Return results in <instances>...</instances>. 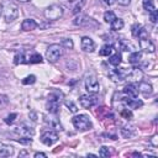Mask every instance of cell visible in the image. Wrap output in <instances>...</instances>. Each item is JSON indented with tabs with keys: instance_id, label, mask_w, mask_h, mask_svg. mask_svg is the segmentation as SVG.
I'll return each mask as SVG.
<instances>
[{
	"instance_id": "obj_1",
	"label": "cell",
	"mask_w": 158,
	"mask_h": 158,
	"mask_svg": "<svg viewBox=\"0 0 158 158\" xmlns=\"http://www.w3.org/2000/svg\"><path fill=\"white\" fill-rule=\"evenodd\" d=\"M62 99H63V93L62 91L53 90L52 93H49L48 100H47V104H46V107H47L49 114L56 115L59 111V106H60Z\"/></svg>"
},
{
	"instance_id": "obj_2",
	"label": "cell",
	"mask_w": 158,
	"mask_h": 158,
	"mask_svg": "<svg viewBox=\"0 0 158 158\" xmlns=\"http://www.w3.org/2000/svg\"><path fill=\"white\" fill-rule=\"evenodd\" d=\"M72 122H73L74 127H75L78 131H81V132L88 131V130H90V128L93 127V123H91L89 116L85 115V114H80V115L74 116V117L72 118Z\"/></svg>"
},
{
	"instance_id": "obj_3",
	"label": "cell",
	"mask_w": 158,
	"mask_h": 158,
	"mask_svg": "<svg viewBox=\"0 0 158 158\" xmlns=\"http://www.w3.org/2000/svg\"><path fill=\"white\" fill-rule=\"evenodd\" d=\"M136 38H138L139 47H141V49H143L144 52L153 53V52L156 51V46H154V44H153V42L149 40L148 33H147V31H146V28H144V27L141 30V32L138 33V36H137Z\"/></svg>"
},
{
	"instance_id": "obj_4",
	"label": "cell",
	"mask_w": 158,
	"mask_h": 158,
	"mask_svg": "<svg viewBox=\"0 0 158 158\" xmlns=\"http://www.w3.org/2000/svg\"><path fill=\"white\" fill-rule=\"evenodd\" d=\"M63 54V48L60 44H51L46 51V59L49 63H56Z\"/></svg>"
},
{
	"instance_id": "obj_5",
	"label": "cell",
	"mask_w": 158,
	"mask_h": 158,
	"mask_svg": "<svg viewBox=\"0 0 158 158\" xmlns=\"http://www.w3.org/2000/svg\"><path fill=\"white\" fill-rule=\"evenodd\" d=\"M63 7L60 6V5H51V6H48L46 10H44V12H43V15H44V17L47 19V20H49V21H56V20H59L62 16H63Z\"/></svg>"
},
{
	"instance_id": "obj_6",
	"label": "cell",
	"mask_w": 158,
	"mask_h": 158,
	"mask_svg": "<svg viewBox=\"0 0 158 158\" xmlns=\"http://www.w3.org/2000/svg\"><path fill=\"white\" fill-rule=\"evenodd\" d=\"M130 72V68H117V69H111L109 72V78L115 81V83H122L126 80V77Z\"/></svg>"
},
{
	"instance_id": "obj_7",
	"label": "cell",
	"mask_w": 158,
	"mask_h": 158,
	"mask_svg": "<svg viewBox=\"0 0 158 158\" xmlns=\"http://www.w3.org/2000/svg\"><path fill=\"white\" fill-rule=\"evenodd\" d=\"M19 16V7L15 4H6L4 7V19L6 22H12Z\"/></svg>"
},
{
	"instance_id": "obj_8",
	"label": "cell",
	"mask_w": 158,
	"mask_h": 158,
	"mask_svg": "<svg viewBox=\"0 0 158 158\" xmlns=\"http://www.w3.org/2000/svg\"><path fill=\"white\" fill-rule=\"evenodd\" d=\"M99 102V99L95 94H85V95H81L79 98V104L84 107V109H90L93 106H95L96 104Z\"/></svg>"
},
{
	"instance_id": "obj_9",
	"label": "cell",
	"mask_w": 158,
	"mask_h": 158,
	"mask_svg": "<svg viewBox=\"0 0 158 158\" xmlns=\"http://www.w3.org/2000/svg\"><path fill=\"white\" fill-rule=\"evenodd\" d=\"M85 88H86V90H88L90 94H96V93H99L100 85H99V81H98V79H96L95 75L89 74V75L85 77Z\"/></svg>"
},
{
	"instance_id": "obj_10",
	"label": "cell",
	"mask_w": 158,
	"mask_h": 158,
	"mask_svg": "<svg viewBox=\"0 0 158 158\" xmlns=\"http://www.w3.org/2000/svg\"><path fill=\"white\" fill-rule=\"evenodd\" d=\"M15 133H17L20 137H32L35 135V128L23 122L20 126L15 127Z\"/></svg>"
},
{
	"instance_id": "obj_11",
	"label": "cell",
	"mask_w": 158,
	"mask_h": 158,
	"mask_svg": "<svg viewBox=\"0 0 158 158\" xmlns=\"http://www.w3.org/2000/svg\"><path fill=\"white\" fill-rule=\"evenodd\" d=\"M58 141V135L56 131H46L41 136V142L46 146H52Z\"/></svg>"
},
{
	"instance_id": "obj_12",
	"label": "cell",
	"mask_w": 158,
	"mask_h": 158,
	"mask_svg": "<svg viewBox=\"0 0 158 158\" xmlns=\"http://www.w3.org/2000/svg\"><path fill=\"white\" fill-rule=\"evenodd\" d=\"M142 78H143V72L139 68H130L126 80H128L131 83H139V81H142Z\"/></svg>"
},
{
	"instance_id": "obj_13",
	"label": "cell",
	"mask_w": 158,
	"mask_h": 158,
	"mask_svg": "<svg viewBox=\"0 0 158 158\" xmlns=\"http://www.w3.org/2000/svg\"><path fill=\"white\" fill-rule=\"evenodd\" d=\"M80 47H81V49L84 52L91 53L95 49V43H94V41L90 37H83L81 38V42H80Z\"/></svg>"
},
{
	"instance_id": "obj_14",
	"label": "cell",
	"mask_w": 158,
	"mask_h": 158,
	"mask_svg": "<svg viewBox=\"0 0 158 158\" xmlns=\"http://www.w3.org/2000/svg\"><path fill=\"white\" fill-rule=\"evenodd\" d=\"M138 86L135 84V83H130L128 85H126L123 88V94L126 96H130V98H137L138 96Z\"/></svg>"
},
{
	"instance_id": "obj_15",
	"label": "cell",
	"mask_w": 158,
	"mask_h": 158,
	"mask_svg": "<svg viewBox=\"0 0 158 158\" xmlns=\"http://www.w3.org/2000/svg\"><path fill=\"white\" fill-rule=\"evenodd\" d=\"M123 104L130 109H138V107H141L143 105V102L141 100H138L136 98H130V96H125L123 98Z\"/></svg>"
},
{
	"instance_id": "obj_16",
	"label": "cell",
	"mask_w": 158,
	"mask_h": 158,
	"mask_svg": "<svg viewBox=\"0 0 158 158\" xmlns=\"http://www.w3.org/2000/svg\"><path fill=\"white\" fill-rule=\"evenodd\" d=\"M37 27V22L35 21V20H32V19H26V20H23L22 21V23H21V28H22V31H32V30H35Z\"/></svg>"
},
{
	"instance_id": "obj_17",
	"label": "cell",
	"mask_w": 158,
	"mask_h": 158,
	"mask_svg": "<svg viewBox=\"0 0 158 158\" xmlns=\"http://www.w3.org/2000/svg\"><path fill=\"white\" fill-rule=\"evenodd\" d=\"M14 154V147L0 142V157H10Z\"/></svg>"
},
{
	"instance_id": "obj_18",
	"label": "cell",
	"mask_w": 158,
	"mask_h": 158,
	"mask_svg": "<svg viewBox=\"0 0 158 158\" xmlns=\"http://www.w3.org/2000/svg\"><path fill=\"white\" fill-rule=\"evenodd\" d=\"M138 91L143 94V96H148L152 94V85L148 84V83H143V81H139V86H138Z\"/></svg>"
},
{
	"instance_id": "obj_19",
	"label": "cell",
	"mask_w": 158,
	"mask_h": 158,
	"mask_svg": "<svg viewBox=\"0 0 158 158\" xmlns=\"http://www.w3.org/2000/svg\"><path fill=\"white\" fill-rule=\"evenodd\" d=\"M90 21H91L90 17H88V16H85V15H79V16H77V17L73 20V23H74L75 26H84V25H88Z\"/></svg>"
},
{
	"instance_id": "obj_20",
	"label": "cell",
	"mask_w": 158,
	"mask_h": 158,
	"mask_svg": "<svg viewBox=\"0 0 158 158\" xmlns=\"http://www.w3.org/2000/svg\"><path fill=\"white\" fill-rule=\"evenodd\" d=\"M142 59V53L141 52H137V51H133L130 56H128V63L131 64H138Z\"/></svg>"
},
{
	"instance_id": "obj_21",
	"label": "cell",
	"mask_w": 158,
	"mask_h": 158,
	"mask_svg": "<svg viewBox=\"0 0 158 158\" xmlns=\"http://www.w3.org/2000/svg\"><path fill=\"white\" fill-rule=\"evenodd\" d=\"M44 121L52 127V128H54V130H62V126H60V123H59V121H58V118H56V117H48V116H44Z\"/></svg>"
},
{
	"instance_id": "obj_22",
	"label": "cell",
	"mask_w": 158,
	"mask_h": 158,
	"mask_svg": "<svg viewBox=\"0 0 158 158\" xmlns=\"http://www.w3.org/2000/svg\"><path fill=\"white\" fill-rule=\"evenodd\" d=\"M110 25H111V30H114V31H118V30H122V28H123L125 22H123V20H122V19L116 17V19H115Z\"/></svg>"
},
{
	"instance_id": "obj_23",
	"label": "cell",
	"mask_w": 158,
	"mask_h": 158,
	"mask_svg": "<svg viewBox=\"0 0 158 158\" xmlns=\"http://www.w3.org/2000/svg\"><path fill=\"white\" fill-rule=\"evenodd\" d=\"M28 59H30V56L25 54V53H17L15 56V64H22V63H28Z\"/></svg>"
},
{
	"instance_id": "obj_24",
	"label": "cell",
	"mask_w": 158,
	"mask_h": 158,
	"mask_svg": "<svg viewBox=\"0 0 158 158\" xmlns=\"http://www.w3.org/2000/svg\"><path fill=\"white\" fill-rule=\"evenodd\" d=\"M118 46H120V48H121L122 51H132V52H133V49H135V46H133L131 42L126 41V40L118 41Z\"/></svg>"
},
{
	"instance_id": "obj_25",
	"label": "cell",
	"mask_w": 158,
	"mask_h": 158,
	"mask_svg": "<svg viewBox=\"0 0 158 158\" xmlns=\"http://www.w3.org/2000/svg\"><path fill=\"white\" fill-rule=\"evenodd\" d=\"M112 49H114L112 44H104V46L101 47V49H100L99 54H100V56H102V57H109V56L112 53Z\"/></svg>"
},
{
	"instance_id": "obj_26",
	"label": "cell",
	"mask_w": 158,
	"mask_h": 158,
	"mask_svg": "<svg viewBox=\"0 0 158 158\" xmlns=\"http://www.w3.org/2000/svg\"><path fill=\"white\" fill-rule=\"evenodd\" d=\"M121 135L125 138H131L136 135V131L133 127H123V128H121Z\"/></svg>"
},
{
	"instance_id": "obj_27",
	"label": "cell",
	"mask_w": 158,
	"mask_h": 158,
	"mask_svg": "<svg viewBox=\"0 0 158 158\" xmlns=\"http://www.w3.org/2000/svg\"><path fill=\"white\" fill-rule=\"evenodd\" d=\"M109 63H110L111 65H115V67L120 65V63H121V54H120V53H115V54L110 56Z\"/></svg>"
},
{
	"instance_id": "obj_28",
	"label": "cell",
	"mask_w": 158,
	"mask_h": 158,
	"mask_svg": "<svg viewBox=\"0 0 158 158\" xmlns=\"http://www.w3.org/2000/svg\"><path fill=\"white\" fill-rule=\"evenodd\" d=\"M120 115L123 118H126V120H130L132 117V112H131V110H128V107L126 105L122 106V107H120Z\"/></svg>"
},
{
	"instance_id": "obj_29",
	"label": "cell",
	"mask_w": 158,
	"mask_h": 158,
	"mask_svg": "<svg viewBox=\"0 0 158 158\" xmlns=\"http://www.w3.org/2000/svg\"><path fill=\"white\" fill-rule=\"evenodd\" d=\"M115 19H116V15H115V12H112V11H106V12L104 14V20H105V22H107V23H111Z\"/></svg>"
},
{
	"instance_id": "obj_30",
	"label": "cell",
	"mask_w": 158,
	"mask_h": 158,
	"mask_svg": "<svg viewBox=\"0 0 158 158\" xmlns=\"http://www.w3.org/2000/svg\"><path fill=\"white\" fill-rule=\"evenodd\" d=\"M143 7H144V10H147L148 12H151V11H153V10L156 9L153 0H143Z\"/></svg>"
},
{
	"instance_id": "obj_31",
	"label": "cell",
	"mask_w": 158,
	"mask_h": 158,
	"mask_svg": "<svg viewBox=\"0 0 158 158\" xmlns=\"http://www.w3.org/2000/svg\"><path fill=\"white\" fill-rule=\"evenodd\" d=\"M41 62H42V57H41V54H38V53H33V54L30 56L28 63L33 64V63H41Z\"/></svg>"
},
{
	"instance_id": "obj_32",
	"label": "cell",
	"mask_w": 158,
	"mask_h": 158,
	"mask_svg": "<svg viewBox=\"0 0 158 158\" xmlns=\"http://www.w3.org/2000/svg\"><path fill=\"white\" fill-rule=\"evenodd\" d=\"M65 106L68 107V110H69L70 112H77V111H78L77 105H75L72 100H65Z\"/></svg>"
},
{
	"instance_id": "obj_33",
	"label": "cell",
	"mask_w": 158,
	"mask_h": 158,
	"mask_svg": "<svg viewBox=\"0 0 158 158\" xmlns=\"http://www.w3.org/2000/svg\"><path fill=\"white\" fill-rule=\"evenodd\" d=\"M99 156H100V157H109V156H111V152H110L109 147H105V146L100 147V149H99Z\"/></svg>"
},
{
	"instance_id": "obj_34",
	"label": "cell",
	"mask_w": 158,
	"mask_h": 158,
	"mask_svg": "<svg viewBox=\"0 0 158 158\" xmlns=\"http://www.w3.org/2000/svg\"><path fill=\"white\" fill-rule=\"evenodd\" d=\"M36 81V77L35 75H27L23 80H22V84H25V85H28V84H33Z\"/></svg>"
},
{
	"instance_id": "obj_35",
	"label": "cell",
	"mask_w": 158,
	"mask_h": 158,
	"mask_svg": "<svg viewBox=\"0 0 158 158\" xmlns=\"http://www.w3.org/2000/svg\"><path fill=\"white\" fill-rule=\"evenodd\" d=\"M73 41L70 40V38H64V40H62V47H65V48H73Z\"/></svg>"
},
{
	"instance_id": "obj_36",
	"label": "cell",
	"mask_w": 158,
	"mask_h": 158,
	"mask_svg": "<svg viewBox=\"0 0 158 158\" xmlns=\"http://www.w3.org/2000/svg\"><path fill=\"white\" fill-rule=\"evenodd\" d=\"M149 20H151V22H153V23H156L157 22V20H158V10H153V11H151V14H149Z\"/></svg>"
},
{
	"instance_id": "obj_37",
	"label": "cell",
	"mask_w": 158,
	"mask_h": 158,
	"mask_svg": "<svg viewBox=\"0 0 158 158\" xmlns=\"http://www.w3.org/2000/svg\"><path fill=\"white\" fill-rule=\"evenodd\" d=\"M17 142L21 144H31L32 139L30 137H20V138H17Z\"/></svg>"
},
{
	"instance_id": "obj_38",
	"label": "cell",
	"mask_w": 158,
	"mask_h": 158,
	"mask_svg": "<svg viewBox=\"0 0 158 158\" xmlns=\"http://www.w3.org/2000/svg\"><path fill=\"white\" fill-rule=\"evenodd\" d=\"M17 116V114H11V115H9L6 118H5V122L6 123H12L14 121H15V117Z\"/></svg>"
},
{
	"instance_id": "obj_39",
	"label": "cell",
	"mask_w": 158,
	"mask_h": 158,
	"mask_svg": "<svg viewBox=\"0 0 158 158\" xmlns=\"http://www.w3.org/2000/svg\"><path fill=\"white\" fill-rule=\"evenodd\" d=\"M130 1L131 0H116V2L120 4V5H122V6H127L130 4Z\"/></svg>"
},
{
	"instance_id": "obj_40",
	"label": "cell",
	"mask_w": 158,
	"mask_h": 158,
	"mask_svg": "<svg viewBox=\"0 0 158 158\" xmlns=\"http://www.w3.org/2000/svg\"><path fill=\"white\" fill-rule=\"evenodd\" d=\"M38 157H43V158H46L47 156H46V153H42V152H37V153H35V158H38Z\"/></svg>"
},
{
	"instance_id": "obj_41",
	"label": "cell",
	"mask_w": 158,
	"mask_h": 158,
	"mask_svg": "<svg viewBox=\"0 0 158 158\" xmlns=\"http://www.w3.org/2000/svg\"><path fill=\"white\" fill-rule=\"evenodd\" d=\"M6 101H7V98L4 96V95H0V105H1V104H5Z\"/></svg>"
},
{
	"instance_id": "obj_42",
	"label": "cell",
	"mask_w": 158,
	"mask_h": 158,
	"mask_svg": "<svg viewBox=\"0 0 158 158\" xmlns=\"http://www.w3.org/2000/svg\"><path fill=\"white\" fill-rule=\"evenodd\" d=\"M22 156H28V153L26 151H22V152H20V157H22Z\"/></svg>"
},
{
	"instance_id": "obj_43",
	"label": "cell",
	"mask_w": 158,
	"mask_h": 158,
	"mask_svg": "<svg viewBox=\"0 0 158 158\" xmlns=\"http://www.w3.org/2000/svg\"><path fill=\"white\" fill-rule=\"evenodd\" d=\"M156 138H157L156 136H154V137H152V143H153L154 146H157V142H156Z\"/></svg>"
},
{
	"instance_id": "obj_44",
	"label": "cell",
	"mask_w": 158,
	"mask_h": 158,
	"mask_svg": "<svg viewBox=\"0 0 158 158\" xmlns=\"http://www.w3.org/2000/svg\"><path fill=\"white\" fill-rule=\"evenodd\" d=\"M104 1H105V4H107V5H111V4H112L111 0H104Z\"/></svg>"
},
{
	"instance_id": "obj_45",
	"label": "cell",
	"mask_w": 158,
	"mask_h": 158,
	"mask_svg": "<svg viewBox=\"0 0 158 158\" xmlns=\"http://www.w3.org/2000/svg\"><path fill=\"white\" fill-rule=\"evenodd\" d=\"M16 1H20V2H27V1H30V0H16Z\"/></svg>"
}]
</instances>
